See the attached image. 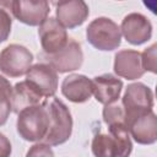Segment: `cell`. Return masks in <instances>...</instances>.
Segmentation results:
<instances>
[{
  "instance_id": "1",
  "label": "cell",
  "mask_w": 157,
  "mask_h": 157,
  "mask_svg": "<svg viewBox=\"0 0 157 157\" xmlns=\"http://www.w3.org/2000/svg\"><path fill=\"white\" fill-rule=\"evenodd\" d=\"M42 104L49 118L48 131L42 141L50 146H58L66 142L72 132V117L69 108L55 96L47 97Z\"/></svg>"
},
{
  "instance_id": "2",
  "label": "cell",
  "mask_w": 157,
  "mask_h": 157,
  "mask_svg": "<svg viewBox=\"0 0 157 157\" xmlns=\"http://www.w3.org/2000/svg\"><path fill=\"white\" fill-rule=\"evenodd\" d=\"M92 153L97 157H125L132 151V142L125 124L108 125V134H97L92 140Z\"/></svg>"
},
{
  "instance_id": "3",
  "label": "cell",
  "mask_w": 157,
  "mask_h": 157,
  "mask_svg": "<svg viewBox=\"0 0 157 157\" xmlns=\"http://www.w3.org/2000/svg\"><path fill=\"white\" fill-rule=\"evenodd\" d=\"M48 126L49 118L42 103L27 107L17 114V132L26 141H42L47 135Z\"/></svg>"
},
{
  "instance_id": "4",
  "label": "cell",
  "mask_w": 157,
  "mask_h": 157,
  "mask_svg": "<svg viewBox=\"0 0 157 157\" xmlns=\"http://www.w3.org/2000/svg\"><path fill=\"white\" fill-rule=\"evenodd\" d=\"M88 43L98 50L110 52L117 49L121 43L120 27L108 17H97L90 22L86 28Z\"/></svg>"
},
{
  "instance_id": "5",
  "label": "cell",
  "mask_w": 157,
  "mask_h": 157,
  "mask_svg": "<svg viewBox=\"0 0 157 157\" xmlns=\"http://www.w3.org/2000/svg\"><path fill=\"white\" fill-rule=\"evenodd\" d=\"M121 107L125 115V125L132 119L148 113L153 108V92L142 82L128 85L121 98Z\"/></svg>"
},
{
  "instance_id": "6",
  "label": "cell",
  "mask_w": 157,
  "mask_h": 157,
  "mask_svg": "<svg viewBox=\"0 0 157 157\" xmlns=\"http://www.w3.org/2000/svg\"><path fill=\"white\" fill-rule=\"evenodd\" d=\"M33 63V54L23 45L10 44L0 52V71L9 77L27 74Z\"/></svg>"
},
{
  "instance_id": "7",
  "label": "cell",
  "mask_w": 157,
  "mask_h": 157,
  "mask_svg": "<svg viewBox=\"0 0 157 157\" xmlns=\"http://www.w3.org/2000/svg\"><path fill=\"white\" fill-rule=\"evenodd\" d=\"M38 36L40 47L47 55L59 52L66 45L69 40L66 28L55 17H47L39 25Z\"/></svg>"
},
{
  "instance_id": "8",
  "label": "cell",
  "mask_w": 157,
  "mask_h": 157,
  "mask_svg": "<svg viewBox=\"0 0 157 157\" xmlns=\"http://www.w3.org/2000/svg\"><path fill=\"white\" fill-rule=\"evenodd\" d=\"M48 64H50L54 70L59 74L70 72L78 70L83 63V53L78 42L69 38L66 45L59 52L47 55Z\"/></svg>"
},
{
  "instance_id": "9",
  "label": "cell",
  "mask_w": 157,
  "mask_h": 157,
  "mask_svg": "<svg viewBox=\"0 0 157 157\" xmlns=\"http://www.w3.org/2000/svg\"><path fill=\"white\" fill-rule=\"evenodd\" d=\"M121 36L132 45L146 43L152 37V25L150 20L139 12L126 15L120 25Z\"/></svg>"
},
{
  "instance_id": "10",
  "label": "cell",
  "mask_w": 157,
  "mask_h": 157,
  "mask_svg": "<svg viewBox=\"0 0 157 157\" xmlns=\"http://www.w3.org/2000/svg\"><path fill=\"white\" fill-rule=\"evenodd\" d=\"M26 80L29 81L43 97H52L58 90V72L50 64L38 63L31 65L26 74Z\"/></svg>"
},
{
  "instance_id": "11",
  "label": "cell",
  "mask_w": 157,
  "mask_h": 157,
  "mask_svg": "<svg viewBox=\"0 0 157 157\" xmlns=\"http://www.w3.org/2000/svg\"><path fill=\"white\" fill-rule=\"evenodd\" d=\"M50 12L48 0H16L13 17L28 26H39Z\"/></svg>"
},
{
  "instance_id": "12",
  "label": "cell",
  "mask_w": 157,
  "mask_h": 157,
  "mask_svg": "<svg viewBox=\"0 0 157 157\" xmlns=\"http://www.w3.org/2000/svg\"><path fill=\"white\" fill-rule=\"evenodd\" d=\"M88 15L90 9L85 0H63L55 10V18L69 29L81 26Z\"/></svg>"
},
{
  "instance_id": "13",
  "label": "cell",
  "mask_w": 157,
  "mask_h": 157,
  "mask_svg": "<svg viewBox=\"0 0 157 157\" xmlns=\"http://www.w3.org/2000/svg\"><path fill=\"white\" fill-rule=\"evenodd\" d=\"M114 72L126 80H137L144 76L145 70L141 63V53L137 50L124 49L114 55Z\"/></svg>"
},
{
  "instance_id": "14",
  "label": "cell",
  "mask_w": 157,
  "mask_h": 157,
  "mask_svg": "<svg viewBox=\"0 0 157 157\" xmlns=\"http://www.w3.org/2000/svg\"><path fill=\"white\" fill-rule=\"evenodd\" d=\"M126 128L130 137L140 145H152L157 140V118L153 110L132 119Z\"/></svg>"
},
{
  "instance_id": "15",
  "label": "cell",
  "mask_w": 157,
  "mask_h": 157,
  "mask_svg": "<svg viewBox=\"0 0 157 157\" xmlns=\"http://www.w3.org/2000/svg\"><path fill=\"white\" fill-rule=\"evenodd\" d=\"M61 93L74 103L87 102L93 94V82L85 75L71 74L63 80Z\"/></svg>"
},
{
  "instance_id": "16",
  "label": "cell",
  "mask_w": 157,
  "mask_h": 157,
  "mask_svg": "<svg viewBox=\"0 0 157 157\" xmlns=\"http://www.w3.org/2000/svg\"><path fill=\"white\" fill-rule=\"evenodd\" d=\"M93 96L102 104H110L120 98L123 81L112 74L96 76L93 80Z\"/></svg>"
},
{
  "instance_id": "17",
  "label": "cell",
  "mask_w": 157,
  "mask_h": 157,
  "mask_svg": "<svg viewBox=\"0 0 157 157\" xmlns=\"http://www.w3.org/2000/svg\"><path fill=\"white\" fill-rule=\"evenodd\" d=\"M43 99L40 92L27 80L17 82L12 87L11 94V103H12V112L18 114L22 109L39 104Z\"/></svg>"
},
{
  "instance_id": "18",
  "label": "cell",
  "mask_w": 157,
  "mask_h": 157,
  "mask_svg": "<svg viewBox=\"0 0 157 157\" xmlns=\"http://www.w3.org/2000/svg\"><path fill=\"white\" fill-rule=\"evenodd\" d=\"M12 86L7 78L0 75V126H2L12 112Z\"/></svg>"
},
{
  "instance_id": "19",
  "label": "cell",
  "mask_w": 157,
  "mask_h": 157,
  "mask_svg": "<svg viewBox=\"0 0 157 157\" xmlns=\"http://www.w3.org/2000/svg\"><path fill=\"white\" fill-rule=\"evenodd\" d=\"M103 120L107 125L112 124H125V115L121 104L117 102L110 104H104L103 108Z\"/></svg>"
},
{
  "instance_id": "20",
  "label": "cell",
  "mask_w": 157,
  "mask_h": 157,
  "mask_svg": "<svg viewBox=\"0 0 157 157\" xmlns=\"http://www.w3.org/2000/svg\"><path fill=\"white\" fill-rule=\"evenodd\" d=\"M157 44L153 43L151 47L146 48L142 53H141V63H142V67L145 71H150L152 74L157 72Z\"/></svg>"
},
{
  "instance_id": "21",
  "label": "cell",
  "mask_w": 157,
  "mask_h": 157,
  "mask_svg": "<svg viewBox=\"0 0 157 157\" xmlns=\"http://www.w3.org/2000/svg\"><path fill=\"white\" fill-rule=\"evenodd\" d=\"M11 26H12V15L4 10L0 9V43L5 42L10 33H11Z\"/></svg>"
},
{
  "instance_id": "22",
  "label": "cell",
  "mask_w": 157,
  "mask_h": 157,
  "mask_svg": "<svg viewBox=\"0 0 157 157\" xmlns=\"http://www.w3.org/2000/svg\"><path fill=\"white\" fill-rule=\"evenodd\" d=\"M27 156H54V152L50 148V145L43 142V141H37L27 152Z\"/></svg>"
},
{
  "instance_id": "23",
  "label": "cell",
  "mask_w": 157,
  "mask_h": 157,
  "mask_svg": "<svg viewBox=\"0 0 157 157\" xmlns=\"http://www.w3.org/2000/svg\"><path fill=\"white\" fill-rule=\"evenodd\" d=\"M11 142L10 140L0 132V157H7L11 155Z\"/></svg>"
},
{
  "instance_id": "24",
  "label": "cell",
  "mask_w": 157,
  "mask_h": 157,
  "mask_svg": "<svg viewBox=\"0 0 157 157\" xmlns=\"http://www.w3.org/2000/svg\"><path fill=\"white\" fill-rule=\"evenodd\" d=\"M16 0H0V9H4L9 11L13 17V7H15Z\"/></svg>"
},
{
  "instance_id": "25",
  "label": "cell",
  "mask_w": 157,
  "mask_h": 157,
  "mask_svg": "<svg viewBox=\"0 0 157 157\" xmlns=\"http://www.w3.org/2000/svg\"><path fill=\"white\" fill-rule=\"evenodd\" d=\"M145 6L151 10V12H156V0H142Z\"/></svg>"
},
{
  "instance_id": "26",
  "label": "cell",
  "mask_w": 157,
  "mask_h": 157,
  "mask_svg": "<svg viewBox=\"0 0 157 157\" xmlns=\"http://www.w3.org/2000/svg\"><path fill=\"white\" fill-rule=\"evenodd\" d=\"M61 1H63V0H48V2H50V4H52L53 6H55V7H56Z\"/></svg>"
}]
</instances>
